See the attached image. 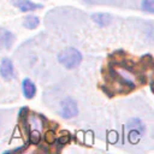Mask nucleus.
Wrapping results in <instances>:
<instances>
[{
    "label": "nucleus",
    "mask_w": 154,
    "mask_h": 154,
    "mask_svg": "<svg viewBox=\"0 0 154 154\" xmlns=\"http://www.w3.org/2000/svg\"><path fill=\"white\" fill-rule=\"evenodd\" d=\"M91 18L100 26H107L112 22V18H111V16L108 13H94L91 16Z\"/></svg>",
    "instance_id": "nucleus-7"
},
{
    "label": "nucleus",
    "mask_w": 154,
    "mask_h": 154,
    "mask_svg": "<svg viewBox=\"0 0 154 154\" xmlns=\"http://www.w3.org/2000/svg\"><path fill=\"white\" fill-rule=\"evenodd\" d=\"M40 131L38 130H34V131H31V134H30V142H32V143H38V141H40Z\"/></svg>",
    "instance_id": "nucleus-10"
},
{
    "label": "nucleus",
    "mask_w": 154,
    "mask_h": 154,
    "mask_svg": "<svg viewBox=\"0 0 154 154\" xmlns=\"http://www.w3.org/2000/svg\"><path fill=\"white\" fill-rule=\"evenodd\" d=\"M40 20H38V17L36 16H28L24 18V22H23V25L26 28V29H35L37 25H38Z\"/></svg>",
    "instance_id": "nucleus-8"
},
{
    "label": "nucleus",
    "mask_w": 154,
    "mask_h": 154,
    "mask_svg": "<svg viewBox=\"0 0 154 154\" xmlns=\"http://www.w3.org/2000/svg\"><path fill=\"white\" fill-rule=\"evenodd\" d=\"M0 75L4 79H12L14 77V69L13 64L8 58H4L0 64Z\"/></svg>",
    "instance_id": "nucleus-3"
},
{
    "label": "nucleus",
    "mask_w": 154,
    "mask_h": 154,
    "mask_svg": "<svg viewBox=\"0 0 154 154\" xmlns=\"http://www.w3.org/2000/svg\"><path fill=\"white\" fill-rule=\"evenodd\" d=\"M78 113V107H77V102L72 99V97H66L64 99L60 105H59V114L63 118H73L75 116H77Z\"/></svg>",
    "instance_id": "nucleus-2"
},
{
    "label": "nucleus",
    "mask_w": 154,
    "mask_h": 154,
    "mask_svg": "<svg viewBox=\"0 0 154 154\" xmlns=\"http://www.w3.org/2000/svg\"><path fill=\"white\" fill-rule=\"evenodd\" d=\"M13 40H14V37L8 30L0 28V46H4L6 49H8L11 47Z\"/></svg>",
    "instance_id": "nucleus-6"
},
{
    "label": "nucleus",
    "mask_w": 154,
    "mask_h": 154,
    "mask_svg": "<svg viewBox=\"0 0 154 154\" xmlns=\"http://www.w3.org/2000/svg\"><path fill=\"white\" fill-rule=\"evenodd\" d=\"M58 60L61 65H64L67 69H73L78 66L82 61V54L76 48H65L58 54Z\"/></svg>",
    "instance_id": "nucleus-1"
},
{
    "label": "nucleus",
    "mask_w": 154,
    "mask_h": 154,
    "mask_svg": "<svg viewBox=\"0 0 154 154\" xmlns=\"http://www.w3.org/2000/svg\"><path fill=\"white\" fill-rule=\"evenodd\" d=\"M142 8L148 11L149 13L154 12V0H143L142 1Z\"/></svg>",
    "instance_id": "nucleus-9"
},
{
    "label": "nucleus",
    "mask_w": 154,
    "mask_h": 154,
    "mask_svg": "<svg viewBox=\"0 0 154 154\" xmlns=\"http://www.w3.org/2000/svg\"><path fill=\"white\" fill-rule=\"evenodd\" d=\"M46 140H47V142L52 143V142L55 140V137H54V134H53L52 131H48V132L46 134Z\"/></svg>",
    "instance_id": "nucleus-11"
},
{
    "label": "nucleus",
    "mask_w": 154,
    "mask_h": 154,
    "mask_svg": "<svg viewBox=\"0 0 154 154\" xmlns=\"http://www.w3.org/2000/svg\"><path fill=\"white\" fill-rule=\"evenodd\" d=\"M12 2L22 12H29V11H35V10L42 8L41 4H34V2H31L29 0H12Z\"/></svg>",
    "instance_id": "nucleus-4"
},
{
    "label": "nucleus",
    "mask_w": 154,
    "mask_h": 154,
    "mask_svg": "<svg viewBox=\"0 0 154 154\" xmlns=\"http://www.w3.org/2000/svg\"><path fill=\"white\" fill-rule=\"evenodd\" d=\"M22 89H23V94L26 99H32L35 96V93H36V87L35 84L30 81V79H24L23 83H22Z\"/></svg>",
    "instance_id": "nucleus-5"
}]
</instances>
